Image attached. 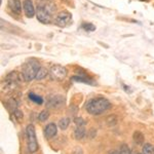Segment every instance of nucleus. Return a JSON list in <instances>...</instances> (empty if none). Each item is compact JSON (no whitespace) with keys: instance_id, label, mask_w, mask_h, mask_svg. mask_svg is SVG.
<instances>
[{"instance_id":"nucleus-22","label":"nucleus","mask_w":154,"mask_h":154,"mask_svg":"<svg viewBox=\"0 0 154 154\" xmlns=\"http://www.w3.org/2000/svg\"><path fill=\"white\" fill-rule=\"evenodd\" d=\"M73 80L74 81H79V82H84V83H91V80H88L86 77H82V76H74Z\"/></svg>"},{"instance_id":"nucleus-11","label":"nucleus","mask_w":154,"mask_h":154,"mask_svg":"<svg viewBox=\"0 0 154 154\" xmlns=\"http://www.w3.org/2000/svg\"><path fill=\"white\" fill-rule=\"evenodd\" d=\"M8 5L14 14H20L22 9V5L20 0H8Z\"/></svg>"},{"instance_id":"nucleus-16","label":"nucleus","mask_w":154,"mask_h":154,"mask_svg":"<svg viewBox=\"0 0 154 154\" xmlns=\"http://www.w3.org/2000/svg\"><path fill=\"white\" fill-rule=\"evenodd\" d=\"M29 98H30V100L33 101L34 103L38 104V105H41V104L43 103V99H42L41 97H39V96L35 95V94H32V93H31V94L29 95Z\"/></svg>"},{"instance_id":"nucleus-15","label":"nucleus","mask_w":154,"mask_h":154,"mask_svg":"<svg viewBox=\"0 0 154 154\" xmlns=\"http://www.w3.org/2000/svg\"><path fill=\"white\" fill-rule=\"evenodd\" d=\"M48 74H49V71H48L45 68H43V67H41L36 75V79L37 80H41V79L45 78V77L48 76Z\"/></svg>"},{"instance_id":"nucleus-23","label":"nucleus","mask_w":154,"mask_h":154,"mask_svg":"<svg viewBox=\"0 0 154 154\" xmlns=\"http://www.w3.org/2000/svg\"><path fill=\"white\" fill-rule=\"evenodd\" d=\"M75 123L77 125V126H84L86 125V121L83 120L82 118L78 117V118H75Z\"/></svg>"},{"instance_id":"nucleus-12","label":"nucleus","mask_w":154,"mask_h":154,"mask_svg":"<svg viewBox=\"0 0 154 154\" xmlns=\"http://www.w3.org/2000/svg\"><path fill=\"white\" fill-rule=\"evenodd\" d=\"M85 135H86V131L84 126H77L76 130L74 131V138L76 140H81V139H83L85 137Z\"/></svg>"},{"instance_id":"nucleus-14","label":"nucleus","mask_w":154,"mask_h":154,"mask_svg":"<svg viewBox=\"0 0 154 154\" xmlns=\"http://www.w3.org/2000/svg\"><path fill=\"white\" fill-rule=\"evenodd\" d=\"M69 125H70V119L68 117H63V118L60 119L59 128H61V130H63V131L67 130V128L69 126Z\"/></svg>"},{"instance_id":"nucleus-9","label":"nucleus","mask_w":154,"mask_h":154,"mask_svg":"<svg viewBox=\"0 0 154 154\" xmlns=\"http://www.w3.org/2000/svg\"><path fill=\"white\" fill-rule=\"evenodd\" d=\"M23 7H24L25 14L28 18H33L36 14V9L34 8V5L31 0H25L23 2Z\"/></svg>"},{"instance_id":"nucleus-13","label":"nucleus","mask_w":154,"mask_h":154,"mask_svg":"<svg viewBox=\"0 0 154 154\" xmlns=\"http://www.w3.org/2000/svg\"><path fill=\"white\" fill-rule=\"evenodd\" d=\"M133 140L137 145H143L144 143V136L141 131H135L133 135Z\"/></svg>"},{"instance_id":"nucleus-19","label":"nucleus","mask_w":154,"mask_h":154,"mask_svg":"<svg viewBox=\"0 0 154 154\" xmlns=\"http://www.w3.org/2000/svg\"><path fill=\"white\" fill-rule=\"evenodd\" d=\"M81 27H82V29L85 30V31H95L96 30L95 25H93L91 23H83Z\"/></svg>"},{"instance_id":"nucleus-10","label":"nucleus","mask_w":154,"mask_h":154,"mask_svg":"<svg viewBox=\"0 0 154 154\" xmlns=\"http://www.w3.org/2000/svg\"><path fill=\"white\" fill-rule=\"evenodd\" d=\"M57 131H58V128L54 123H49L45 126V130H44V134H45V137L48 139L54 138V136L57 135Z\"/></svg>"},{"instance_id":"nucleus-1","label":"nucleus","mask_w":154,"mask_h":154,"mask_svg":"<svg viewBox=\"0 0 154 154\" xmlns=\"http://www.w3.org/2000/svg\"><path fill=\"white\" fill-rule=\"evenodd\" d=\"M111 107V104L105 98H97L93 99L86 104V111L91 115H100L106 112Z\"/></svg>"},{"instance_id":"nucleus-17","label":"nucleus","mask_w":154,"mask_h":154,"mask_svg":"<svg viewBox=\"0 0 154 154\" xmlns=\"http://www.w3.org/2000/svg\"><path fill=\"white\" fill-rule=\"evenodd\" d=\"M48 117H49V112H48V110H43L40 114H39L38 119H39V121L43 122V121H46V120H48Z\"/></svg>"},{"instance_id":"nucleus-8","label":"nucleus","mask_w":154,"mask_h":154,"mask_svg":"<svg viewBox=\"0 0 154 154\" xmlns=\"http://www.w3.org/2000/svg\"><path fill=\"white\" fill-rule=\"evenodd\" d=\"M19 82H20L19 74L17 73V72H11V73H9L8 75H7L5 79V86L12 89L18 85Z\"/></svg>"},{"instance_id":"nucleus-5","label":"nucleus","mask_w":154,"mask_h":154,"mask_svg":"<svg viewBox=\"0 0 154 154\" xmlns=\"http://www.w3.org/2000/svg\"><path fill=\"white\" fill-rule=\"evenodd\" d=\"M49 75L54 80L61 81L65 79V77L67 76V70L65 67L61 65H54L49 69Z\"/></svg>"},{"instance_id":"nucleus-7","label":"nucleus","mask_w":154,"mask_h":154,"mask_svg":"<svg viewBox=\"0 0 154 154\" xmlns=\"http://www.w3.org/2000/svg\"><path fill=\"white\" fill-rule=\"evenodd\" d=\"M65 98L62 96H54L48 98V103H46V107L51 109H58L61 108L62 106L65 104Z\"/></svg>"},{"instance_id":"nucleus-25","label":"nucleus","mask_w":154,"mask_h":154,"mask_svg":"<svg viewBox=\"0 0 154 154\" xmlns=\"http://www.w3.org/2000/svg\"><path fill=\"white\" fill-rule=\"evenodd\" d=\"M109 154H120V152H118V151H115V150H113V151H111Z\"/></svg>"},{"instance_id":"nucleus-24","label":"nucleus","mask_w":154,"mask_h":154,"mask_svg":"<svg viewBox=\"0 0 154 154\" xmlns=\"http://www.w3.org/2000/svg\"><path fill=\"white\" fill-rule=\"evenodd\" d=\"M14 115L16 116L17 118H19V119L23 118V113H22V111L20 110V109H18V108L14 110Z\"/></svg>"},{"instance_id":"nucleus-27","label":"nucleus","mask_w":154,"mask_h":154,"mask_svg":"<svg viewBox=\"0 0 154 154\" xmlns=\"http://www.w3.org/2000/svg\"><path fill=\"white\" fill-rule=\"evenodd\" d=\"M153 154H154V150H153Z\"/></svg>"},{"instance_id":"nucleus-2","label":"nucleus","mask_w":154,"mask_h":154,"mask_svg":"<svg viewBox=\"0 0 154 154\" xmlns=\"http://www.w3.org/2000/svg\"><path fill=\"white\" fill-rule=\"evenodd\" d=\"M54 11H56V6L53 3L49 2H44V3H39L36 8V17L38 21L42 24H48L51 23V18Z\"/></svg>"},{"instance_id":"nucleus-6","label":"nucleus","mask_w":154,"mask_h":154,"mask_svg":"<svg viewBox=\"0 0 154 154\" xmlns=\"http://www.w3.org/2000/svg\"><path fill=\"white\" fill-rule=\"evenodd\" d=\"M72 22V16L68 11H62L57 16L56 18V25H58L61 28H65L69 26Z\"/></svg>"},{"instance_id":"nucleus-3","label":"nucleus","mask_w":154,"mask_h":154,"mask_svg":"<svg viewBox=\"0 0 154 154\" xmlns=\"http://www.w3.org/2000/svg\"><path fill=\"white\" fill-rule=\"evenodd\" d=\"M40 68L41 67L36 60H30V61H28L23 66V68H22V76H23L24 80L31 81L34 78H36V75Z\"/></svg>"},{"instance_id":"nucleus-26","label":"nucleus","mask_w":154,"mask_h":154,"mask_svg":"<svg viewBox=\"0 0 154 154\" xmlns=\"http://www.w3.org/2000/svg\"><path fill=\"white\" fill-rule=\"evenodd\" d=\"M141 1H147V0H141Z\"/></svg>"},{"instance_id":"nucleus-4","label":"nucleus","mask_w":154,"mask_h":154,"mask_svg":"<svg viewBox=\"0 0 154 154\" xmlns=\"http://www.w3.org/2000/svg\"><path fill=\"white\" fill-rule=\"evenodd\" d=\"M27 139H28V149L31 153H34L38 150V143H37L36 131L32 125L27 126Z\"/></svg>"},{"instance_id":"nucleus-21","label":"nucleus","mask_w":154,"mask_h":154,"mask_svg":"<svg viewBox=\"0 0 154 154\" xmlns=\"http://www.w3.org/2000/svg\"><path fill=\"white\" fill-rule=\"evenodd\" d=\"M120 154H131V149L128 148V146L126 144H122L120 146V150H119Z\"/></svg>"},{"instance_id":"nucleus-18","label":"nucleus","mask_w":154,"mask_h":154,"mask_svg":"<svg viewBox=\"0 0 154 154\" xmlns=\"http://www.w3.org/2000/svg\"><path fill=\"white\" fill-rule=\"evenodd\" d=\"M153 150L154 148L150 144H146L143 147V154H153Z\"/></svg>"},{"instance_id":"nucleus-20","label":"nucleus","mask_w":154,"mask_h":154,"mask_svg":"<svg viewBox=\"0 0 154 154\" xmlns=\"http://www.w3.org/2000/svg\"><path fill=\"white\" fill-rule=\"evenodd\" d=\"M107 123L111 126L115 125L116 123H117V117H116L115 115H110L108 117V119H107Z\"/></svg>"}]
</instances>
